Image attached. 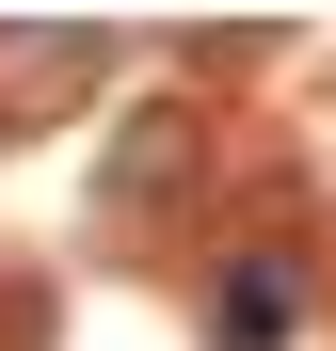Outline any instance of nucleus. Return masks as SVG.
<instances>
[{"instance_id": "f03ea898", "label": "nucleus", "mask_w": 336, "mask_h": 351, "mask_svg": "<svg viewBox=\"0 0 336 351\" xmlns=\"http://www.w3.org/2000/svg\"><path fill=\"white\" fill-rule=\"evenodd\" d=\"M96 64H112V32H96V16H16V32H0V128L80 112V96H96Z\"/></svg>"}, {"instance_id": "f257e3e1", "label": "nucleus", "mask_w": 336, "mask_h": 351, "mask_svg": "<svg viewBox=\"0 0 336 351\" xmlns=\"http://www.w3.org/2000/svg\"><path fill=\"white\" fill-rule=\"evenodd\" d=\"M192 160H208V128H192L177 96H144L128 128H112V160H96V223H112V240H144V223L192 192Z\"/></svg>"}, {"instance_id": "7ed1b4c3", "label": "nucleus", "mask_w": 336, "mask_h": 351, "mask_svg": "<svg viewBox=\"0 0 336 351\" xmlns=\"http://www.w3.org/2000/svg\"><path fill=\"white\" fill-rule=\"evenodd\" d=\"M304 319V287H289V256H224V287H208V351H272Z\"/></svg>"}]
</instances>
